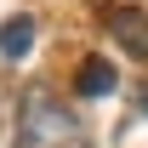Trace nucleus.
I'll return each instance as SVG.
<instances>
[{
  "instance_id": "nucleus-1",
  "label": "nucleus",
  "mask_w": 148,
  "mask_h": 148,
  "mask_svg": "<svg viewBox=\"0 0 148 148\" xmlns=\"http://www.w3.org/2000/svg\"><path fill=\"white\" fill-rule=\"evenodd\" d=\"M17 148H86V125L51 91H29L17 108Z\"/></svg>"
},
{
  "instance_id": "nucleus-2",
  "label": "nucleus",
  "mask_w": 148,
  "mask_h": 148,
  "mask_svg": "<svg viewBox=\"0 0 148 148\" xmlns=\"http://www.w3.org/2000/svg\"><path fill=\"white\" fill-rule=\"evenodd\" d=\"M114 40H120L131 57L148 63V17H143V12H114Z\"/></svg>"
},
{
  "instance_id": "nucleus-3",
  "label": "nucleus",
  "mask_w": 148,
  "mask_h": 148,
  "mask_svg": "<svg viewBox=\"0 0 148 148\" xmlns=\"http://www.w3.org/2000/svg\"><path fill=\"white\" fill-rule=\"evenodd\" d=\"M114 86H120L114 63H103V57H86V63H80V80H74V91H86V97H108Z\"/></svg>"
},
{
  "instance_id": "nucleus-4",
  "label": "nucleus",
  "mask_w": 148,
  "mask_h": 148,
  "mask_svg": "<svg viewBox=\"0 0 148 148\" xmlns=\"http://www.w3.org/2000/svg\"><path fill=\"white\" fill-rule=\"evenodd\" d=\"M29 46H34V17H6L0 23V51L12 57V63H17V57H29Z\"/></svg>"
},
{
  "instance_id": "nucleus-5",
  "label": "nucleus",
  "mask_w": 148,
  "mask_h": 148,
  "mask_svg": "<svg viewBox=\"0 0 148 148\" xmlns=\"http://www.w3.org/2000/svg\"><path fill=\"white\" fill-rule=\"evenodd\" d=\"M143 108H148V91H143Z\"/></svg>"
}]
</instances>
